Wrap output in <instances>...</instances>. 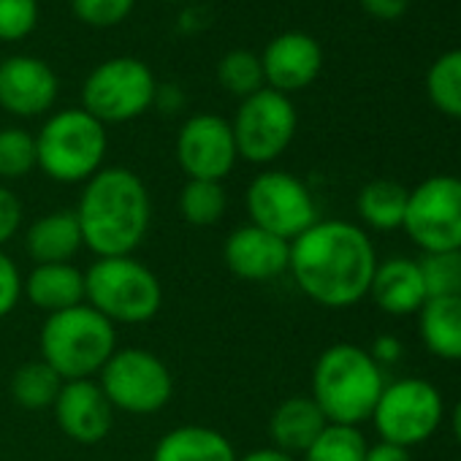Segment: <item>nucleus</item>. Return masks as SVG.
Here are the masks:
<instances>
[{"instance_id": "1", "label": "nucleus", "mask_w": 461, "mask_h": 461, "mask_svg": "<svg viewBox=\"0 0 461 461\" xmlns=\"http://www.w3.org/2000/svg\"><path fill=\"white\" fill-rule=\"evenodd\" d=\"M369 234L348 220H318L291 242L288 275L296 288L326 310H348L369 296L377 269Z\"/></svg>"}, {"instance_id": "2", "label": "nucleus", "mask_w": 461, "mask_h": 461, "mask_svg": "<svg viewBox=\"0 0 461 461\" xmlns=\"http://www.w3.org/2000/svg\"><path fill=\"white\" fill-rule=\"evenodd\" d=\"M77 220L95 258L133 256L152 225V198L144 179L125 166H104L79 195Z\"/></svg>"}, {"instance_id": "3", "label": "nucleus", "mask_w": 461, "mask_h": 461, "mask_svg": "<svg viewBox=\"0 0 461 461\" xmlns=\"http://www.w3.org/2000/svg\"><path fill=\"white\" fill-rule=\"evenodd\" d=\"M383 388V369L375 364L369 350L353 342H337L315 361L312 399L329 423L358 426L369 420Z\"/></svg>"}, {"instance_id": "4", "label": "nucleus", "mask_w": 461, "mask_h": 461, "mask_svg": "<svg viewBox=\"0 0 461 461\" xmlns=\"http://www.w3.org/2000/svg\"><path fill=\"white\" fill-rule=\"evenodd\" d=\"M41 361L66 383L95 380L117 350V326L90 304H77L47 315L39 334Z\"/></svg>"}, {"instance_id": "5", "label": "nucleus", "mask_w": 461, "mask_h": 461, "mask_svg": "<svg viewBox=\"0 0 461 461\" xmlns=\"http://www.w3.org/2000/svg\"><path fill=\"white\" fill-rule=\"evenodd\" d=\"M85 304L114 326H139L160 312L163 285L133 256L95 258L85 272Z\"/></svg>"}, {"instance_id": "6", "label": "nucleus", "mask_w": 461, "mask_h": 461, "mask_svg": "<svg viewBox=\"0 0 461 461\" xmlns=\"http://www.w3.org/2000/svg\"><path fill=\"white\" fill-rule=\"evenodd\" d=\"M106 149V125L82 106L52 114L36 136L39 168L60 185H85L104 168Z\"/></svg>"}, {"instance_id": "7", "label": "nucleus", "mask_w": 461, "mask_h": 461, "mask_svg": "<svg viewBox=\"0 0 461 461\" xmlns=\"http://www.w3.org/2000/svg\"><path fill=\"white\" fill-rule=\"evenodd\" d=\"M98 385L114 412L128 415H155L174 396L171 369L147 348H117L98 372Z\"/></svg>"}, {"instance_id": "8", "label": "nucleus", "mask_w": 461, "mask_h": 461, "mask_svg": "<svg viewBox=\"0 0 461 461\" xmlns=\"http://www.w3.org/2000/svg\"><path fill=\"white\" fill-rule=\"evenodd\" d=\"M158 82L147 63L136 58H112L90 71L82 85V109L104 125H120L155 106Z\"/></svg>"}, {"instance_id": "9", "label": "nucleus", "mask_w": 461, "mask_h": 461, "mask_svg": "<svg viewBox=\"0 0 461 461\" xmlns=\"http://www.w3.org/2000/svg\"><path fill=\"white\" fill-rule=\"evenodd\" d=\"M445 402L434 383L423 377H404L385 383L375 410L372 423L383 442L412 447L426 442L442 423Z\"/></svg>"}, {"instance_id": "10", "label": "nucleus", "mask_w": 461, "mask_h": 461, "mask_svg": "<svg viewBox=\"0 0 461 461\" xmlns=\"http://www.w3.org/2000/svg\"><path fill=\"white\" fill-rule=\"evenodd\" d=\"M245 206L253 225L285 242H294L321 220L307 182L283 168H269L253 176L245 193Z\"/></svg>"}, {"instance_id": "11", "label": "nucleus", "mask_w": 461, "mask_h": 461, "mask_svg": "<svg viewBox=\"0 0 461 461\" xmlns=\"http://www.w3.org/2000/svg\"><path fill=\"white\" fill-rule=\"evenodd\" d=\"M296 128L299 114L294 101L272 87H264L240 101V109L230 120L240 158L256 166L275 163L280 155H285L296 136Z\"/></svg>"}, {"instance_id": "12", "label": "nucleus", "mask_w": 461, "mask_h": 461, "mask_svg": "<svg viewBox=\"0 0 461 461\" xmlns=\"http://www.w3.org/2000/svg\"><path fill=\"white\" fill-rule=\"evenodd\" d=\"M402 228L423 253L461 250V176L434 174L415 185Z\"/></svg>"}, {"instance_id": "13", "label": "nucleus", "mask_w": 461, "mask_h": 461, "mask_svg": "<svg viewBox=\"0 0 461 461\" xmlns=\"http://www.w3.org/2000/svg\"><path fill=\"white\" fill-rule=\"evenodd\" d=\"M176 163L187 179L222 182L234 171L240 152L230 122L220 114H193L176 133Z\"/></svg>"}, {"instance_id": "14", "label": "nucleus", "mask_w": 461, "mask_h": 461, "mask_svg": "<svg viewBox=\"0 0 461 461\" xmlns=\"http://www.w3.org/2000/svg\"><path fill=\"white\" fill-rule=\"evenodd\" d=\"M222 261L230 275L245 283H272L288 272L291 242L253 222H245L225 237Z\"/></svg>"}, {"instance_id": "15", "label": "nucleus", "mask_w": 461, "mask_h": 461, "mask_svg": "<svg viewBox=\"0 0 461 461\" xmlns=\"http://www.w3.org/2000/svg\"><path fill=\"white\" fill-rule=\"evenodd\" d=\"M60 93L58 74L33 55H14L0 63V109L14 117L47 114Z\"/></svg>"}, {"instance_id": "16", "label": "nucleus", "mask_w": 461, "mask_h": 461, "mask_svg": "<svg viewBox=\"0 0 461 461\" xmlns=\"http://www.w3.org/2000/svg\"><path fill=\"white\" fill-rule=\"evenodd\" d=\"M52 410L60 431L77 445H98L114 426V407L98 380L63 383Z\"/></svg>"}, {"instance_id": "17", "label": "nucleus", "mask_w": 461, "mask_h": 461, "mask_svg": "<svg viewBox=\"0 0 461 461\" xmlns=\"http://www.w3.org/2000/svg\"><path fill=\"white\" fill-rule=\"evenodd\" d=\"M261 66H264L267 87L283 95H291V93L310 87L321 77L323 50L310 33L288 31V33L275 36L267 44L261 55Z\"/></svg>"}, {"instance_id": "18", "label": "nucleus", "mask_w": 461, "mask_h": 461, "mask_svg": "<svg viewBox=\"0 0 461 461\" xmlns=\"http://www.w3.org/2000/svg\"><path fill=\"white\" fill-rule=\"evenodd\" d=\"M369 299L385 315H396V318L418 315L420 307L429 302L418 261L388 258V261L377 264L372 285H369Z\"/></svg>"}, {"instance_id": "19", "label": "nucleus", "mask_w": 461, "mask_h": 461, "mask_svg": "<svg viewBox=\"0 0 461 461\" xmlns=\"http://www.w3.org/2000/svg\"><path fill=\"white\" fill-rule=\"evenodd\" d=\"M25 248L36 264H71L85 248L74 209H55L36 217L25 230Z\"/></svg>"}, {"instance_id": "20", "label": "nucleus", "mask_w": 461, "mask_h": 461, "mask_svg": "<svg viewBox=\"0 0 461 461\" xmlns=\"http://www.w3.org/2000/svg\"><path fill=\"white\" fill-rule=\"evenodd\" d=\"M240 453L222 431L185 423L168 429L152 447L149 461H237Z\"/></svg>"}, {"instance_id": "21", "label": "nucleus", "mask_w": 461, "mask_h": 461, "mask_svg": "<svg viewBox=\"0 0 461 461\" xmlns=\"http://www.w3.org/2000/svg\"><path fill=\"white\" fill-rule=\"evenodd\" d=\"M23 296L44 315L85 304V272L74 264H36L25 277Z\"/></svg>"}, {"instance_id": "22", "label": "nucleus", "mask_w": 461, "mask_h": 461, "mask_svg": "<svg viewBox=\"0 0 461 461\" xmlns=\"http://www.w3.org/2000/svg\"><path fill=\"white\" fill-rule=\"evenodd\" d=\"M326 423L329 420L312 396H288L275 407L269 418V437L275 447L291 456H304V450L318 439Z\"/></svg>"}, {"instance_id": "23", "label": "nucleus", "mask_w": 461, "mask_h": 461, "mask_svg": "<svg viewBox=\"0 0 461 461\" xmlns=\"http://www.w3.org/2000/svg\"><path fill=\"white\" fill-rule=\"evenodd\" d=\"M418 334L431 356L461 361V296L429 299L418 312Z\"/></svg>"}, {"instance_id": "24", "label": "nucleus", "mask_w": 461, "mask_h": 461, "mask_svg": "<svg viewBox=\"0 0 461 461\" xmlns=\"http://www.w3.org/2000/svg\"><path fill=\"white\" fill-rule=\"evenodd\" d=\"M410 190L396 179H372L358 190L356 209L364 225L375 230H396L404 225Z\"/></svg>"}, {"instance_id": "25", "label": "nucleus", "mask_w": 461, "mask_h": 461, "mask_svg": "<svg viewBox=\"0 0 461 461\" xmlns=\"http://www.w3.org/2000/svg\"><path fill=\"white\" fill-rule=\"evenodd\" d=\"M63 383L66 380L50 364H44L41 358L28 361L12 377V396L25 410H47V407L55 404Z\"/></svg>"}, {"instance_id": "26", "label": "nucleus", "mask_w": 461, "mask_h": 461, "mask_svg": "<svg viewBox=\"0 0 461 461\" xmlns=\"http://www.w3.org/2000/svg\"><path fill=\"white\" fill-rule=\"evenodd\" d=\"M228 209V193L222 182L209 179H187L179 193V212L187 225L212 228L222 220Z\"/></svg>"}, {"instance_id": "27", "label": "nucleus", "mask_w": 461, "mask_h": 461, "mask_svg": "<svg viewBox=\"0 0 461 461\" xmlns=\"http://www.w3.org/2000/svg\"><path fill=\"white\" fill-rule=\"evenodd\" d=\"M217 82L225 93L237 95L240 101L250 98L253 93L264 90V66L261 55L250 50H230L217 63Z\"/></svg>"}, {"instance_id": "28", "label": "nucleus", "mask_w": 461, "mask_h": 461, "mask_svg": "<svg viewBox=\"0 0 461 461\" xmlns=\"http://www.w3.org/2000/svg\"><path fill=\"white\" fill-rule=\"evenodd\" d=\"M426 93L442 114L461 120V50H450L431 63Z\"/></svg>"}, {"instance_id": "29", "label": "nucleus", "mask_w": 461, "mask_h": 461, "mask_svg": "<svg viewBox=\"0 0 461 461\" xmlns=\"http://www.w3.org/2000/svg\"><path fill=\"white\" fill-rule=\"evenodd\" d=\"M366 447L369 445L358 426L326 423L318 439L304 450V461H364Z\"/></svg>"}, {"instance_id": "30", "label": "nucleus", "mask_w": 461, "mask_h": 461, "mask_svg": "<svg viewBox=\"0 0 461 461\" xmlns=\"http://www.w3.org/2000/svg\"><path fill=\"white\" fill-rule=\"evenodd\" d=\"M39 168L36 136L25 128H0V179L17 182Z\"/></svg>"}, {"instance_id": "31", "label": "nucleus", "mask_w": 461, "mask_h": 461, "mask_svg": "<svg viewBox=\"0 0 461 461\" xmlns=\"http://www.w3.org/2000/svg\"><path fill=\"white\" fill-rule=\"evenodd\" d=\"M429 299L461 296V250L423 253L418 258Z\"/></svg>"}, {"instance_id": "32", "label": "nucleus", "mask_w": 461, "mask_h": 461, "mask_svg": "<svg viewBox=\"0 0 461 461\" xmlns=\"http://www.w3.org/2000/svg\"><path fill=\"white\" fill-rule=\"evenodd\" d=\"M39 25V0H0V41L28 39Z\"/></svg>"}, {"instance_id": "33", "label": "nucleus", "mask_w": 461, "mask_h": 461, "mask_svg": "<svg viewBox=\"0 0 461 461\" xmlns=\"http://www.w3.org/2000/svg\"><path fill=\"white\" fill-rule=\"evenodd\" d=\"M136 0H71L79 23L90 28H114L131 17Z\"/></svg>"}, {"instance_id": "34", "label": "nucleus", "mask_w": 461, "mask_h": 461, "mask_svg": "<svg viewBox=\"0 0 461 461\" xmlns=\"http://www.w3.org/2000/svg\"><path fill=\"white\" fill-rule=\"evenodd\" d=\"M23 288H25V277L17 261L0 250V318H6L17 310L23 299Z\"/></svg>"}, {"instance_id": "35", "label": "nucleus", "mask_w": 461, "mask_h": 461, "mask_svg": "<svg viewBox=\"0 0 461 461\" xmlns=\"http://www.w3.org/2000/svg\"><path fill=\"white\" fill-rule=\"evenodd\" d=\"M23 220H25V209L20 195L12 187L0 185V250L20 234Z\"/></svg>"}, {"instance_id": "36", "label": "nucleus", "mask_w": 461, "mask_h": 461, "mask_svg": "<svg viewBox=\"0 0 461 461\" xmlns=\"http://www.w3.org/2000/svg\"><path fill=\"white\" fill-rule=\"evenodd\" d=\"M369 356L375 358V364H377L380 369H385V366H393V364L402 361L404 345H402L393 334H383V337H377V339L372 342Z\"/></svg>"}, {"instance_id": "37", "label": "nucleus", "mask_w": 461, "mask_h": 461, "mask_svg": "<svg viewBox=\"0 0 461 461\" xmlns=\"http://www.w3.org/2000/svg\"><path fill=\"white\" fill-rule=\"evenodd\" d=\"M361 9L375 17V20H383V23H391V20H399L407 6H410V0H358Z\"/></svg>"}, {"instance_id": "38", "label": "nucleus", "mask_w": 461, "mask_h": 461, "mask_svg": "<svg viewBox=\"0 0 461 461\" xmlns=\"http://www.w3.org/2000/svg\"><path fill=\"white\" fill-rule=\"evenodd\" d=\"M364 461H412V458H410V450L407 447L380 439L377 445H369L366 447V458Z\"/></svg>"}, {"instance_id": "39", "label": "nucleus", "mask_w": 461, "mask_h": 461, "mask_svg": "<svg viewBox=\"0 0 461 461\" xmlns=\"http://www.w3.org/2000/svg\"><path fill=\"white\" fill-rule=\"evenodd\" d=\"M237 461H299L296 456L275 447V445H267V447H256V450H248L245 456H240Z\"/></svg>"}, {"instance_id": "40", "label": "nucleus", "mask_w": 461, "mask_h": 461, "mask_svg": "<svg viewBox=\"0 0 461 461\" xmlns=\"http://www.w3.org/2000/svg\"><path fill=\"white\" fill-rule=\"evenodd\" d=\"M450 429H453V437L461 442V399L456 402V407L450 412Z\"/></svg>"}, {"instance_id": "41", "label": "nucleus", "mask_w": 461, "mask_h": 461, "mask_svg": "<svg viewBox=\"0 0 461 461\" xmlns=\"http://www.w3.org/2000/svg\"><path fill=\"white\" fill-rule=\"evenodd\" d=\"M171 4H185V0H171Z\"/></svg>"}]
</instances>
